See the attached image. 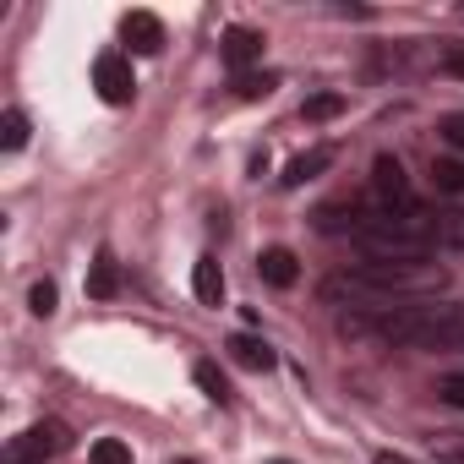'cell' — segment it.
Here are the masks:
<instances>
[{
  "label": "cell",
  "mask_w": 464,
  "mask_h": 464,
  "mask_svg": "<svg viewBox=\"0 0 464 464\" xmlns=\"http://www.w3.org/2000/svg\"><path fill=\"white\" fill-rule=\"evenodd\" d=\"M66 448H72V431L61 420H39V426H28L23 437L6 442V464H44V459L66 453Z\"/></svg>",
  "instance_id": "obj_1"
},
{
  "label": "cell",
  "mask_w": 464,
  "mask_h": 464,
  "mask_svg": "<svg viewBox=\"0 0 464 464\" xmlns=\"http://www.w3.org/2000/svg\"><path fill=\"white\" fill-rule=\"evenodd\" d=\"M372 191L382 197L388 213H415V191H410V175L393 153H377L372 159Z\"/></svg>",
  "instance_id": "obj_2"
},
{
  "label": "cell",
  "mask_w": 464,
  "mask_h": 464,
  "mask_svg": "<svg viewBox=\"0 0 464 464\" xmlns=\"http://www.w3.org/2000/svg\"><path fill=\"white\" fill-rule=\"evenodd\" d=\"M93 88H99V99L104 104H131L137 99V77H131V61L126 55H99L93 61Z\"/></svg>",
  "instance_id": "obj_3"
},
{
  "label": "cell",
  "mask_w": 464,
  "mask_h": 464,
  "mask_svg": "<svg viewBox=\"0 0 464 464\" xmlns=\"http://www.w3.org/2000/svg\"><path fill=\"white\" fill-rule=\"evenodd\" d=\"M263 44H268L263 28H229V34H224V66L236 72V77H246V72L263 61Z\"/></svg>",
  "instance_id": "obj_4"
},
{
  "label": "cell",
  "mask_w": 464,
  "mask_h": 464,
  "mask_svg": "<svg viewBox=\"0 0 464 464\" xmlns=\"http://www.w3.org/2000/svg\"><path fill=\"white\" fill-rule=\"evenodd\" d=\"M121 34H126L131 55H159V50H164V23H159L153 12H126Z\"/></svg>",
  "instance_id": "obj_5"
},
{
  "label": "cell",
  "mask_w": 464,
  "mask_h": 464,
  "mask_svg": "<svg viewBox=\"0 0 464 464\" xmlns=\"http://www.w3.org/2000/svg\"><path fill=\"white\" fill-rule=\"evenodd\" d=\"M191 290H197L202 306H224V268H218V257H197V268H191Z\"/></svg>",
  "instance_id": "obj_6"
},
{
  "label": "cell",
  "mask_w": 464,
  "mask_h": 464,
  "mask_svg": "<svg viewBox=\"0 0 464 464\" xmlns=\"http://www.w3.org/2000/svg\"><path fill=\"white\" fill-rule=\"evenodd\" d=\"M328 164H334V148H312V153H301V159H290L279 180H285V186L295 191V186H306V180H317V175H323Z\"/></svg>",
  "instance_id": "obj_7"
},
{
  "label": "cell",
  "mask_w": 464,
  "mask_h": 464,
  "mask_svg": "<svg viewBox=\"0 0 464 464\" xmlns=\"http://www.w3.org/2000/svg\"><path fill=\"white\" fill-rule=\"evenodd\" d=\"M224 350H229V361L246 366V372H268V366H274V350H268L263 339H252V334H236Z\"/></svg>",
  "instance_id": "obj_8"
},
{
  "label": "cell",
  "mask_w": 464,
  "mask_h": 464,
  "mask_svg": "<svg viewBox=\"0 0 464 464\" xmlns=\"http://www.w3.org/2000/svg\"><path fill=\"white\" fill-rule=\"evenodd\" d=\"M257 268H263V279H268L274 290H290V285L301 279V268H295V252H285V246H268Z\"/></svg>",
  "instance_id": "obj_9"
},
{
  "label": "cell",
  "mask_w": 464,
  "mask_h": 464,
  "mask_svg": "<svg viewBox=\"0 0 464 464\" xmlns=\"http://www.w3.org/2000/svg\"><path fill=\"white\" fill-rule=\"evenodd\" d=\"M115 290H121V268H115L110 252H99V257H93V274H88V295H93V301H110Z\"/></svg>",
  "instance_id": "obj_10"
},
{
  "label": "cell",
  "mask_w": 464,
  "mask_h": 464,
  "mask_svg": "<svg viewBox=\"0 0 464 464\" xmlns=\"http://www.w3.org/2000/svg\"><path fill=\"white\" fill-rule=\"evenodd\" d=\"M431 241L464 252V208H442V213H431Z\"/></svg>",
  "instance_id": "obj_11"
},
{
  "label": "cell",
  "mask_w": 464,
  "mask_h": 464,
  "mask_svg": "<svg viewBox=\"0 0 464 464\" xmlns=\"http://www.w3.org/2000/svg\"><path fill=\"white\" fill-rule=\"evenodd\" d=\"M431 186L448 191V197H464V164L459 159H437L431 164Z\"/></svg>",
  "instance_id": "obj_12"
},
{
  "label": "cell",
  "mask_w": 464,
  "mask_h": 464,
  "mask_svg": "<svg viewBox=\"0 0 464 464\" xmlns=\"http://www.w3.org/2000/svg\"><path fill=\"white\" fill-rule=\"evenodd\" d=\"M23 142H28V115L23 110H6V115H0V148L17 153Z\"/></svg>",
  "instance_id": "obj_13"
},
{
  "label": "cell",
  "mask_w": 464,
  "mask_h": 464,
  "mask_svg": "<svg viewBox=\"0 0 464 464\" xmlns=\"http://www.w3.org/2000/svg\"><path fill=\"white\" fill-rule=\"evenodd\" d=\"M426 442H431L437 464H464V431H437V437H426Z\"/></svg>",
  "instance_id": "obj_14"
},
{
  "label": "cell",
  "mask_w": 464,
  "mask_h": 464,
  "mask_svg": "<svg viewBox=\"0 0 464 464\" xmlns=\"http://www.w3.org/2000/svg\"><path fill=\"white\" fill-rule=\"evenodd\" d=\"M274 88H279L274 72H246V77H236V93H241V99H268Z\"/></svg>",
  "instance_id": "obj_15"
},
{
  "label": "cell",
  "mask_w": 464,
  "mask_h": 464,
  "mask_svg": "<svg viewBox=\"0 0 464 464\" xmlns=\"http://www.w3.org/2000/svg\"><path fill=\"white\" fill-rule=\"evenodd\" d=\"M339 110H344V93H312V99L301 104V115H306V121H334Z\"/></svg>",
  "instance_id": "obj_16"
},
{
  "label": "cell",
  "mask_w": 464,
  "mask_h": 464,
  "mask_svg": "<svg viewBox=\"0 0 464 464\" xmlns=\"http://www.w3.org/2000/svg\"><path fill=\"white\" fill-rule=\"evenodd\" d=\"M197 388H202L213 404H229V382L218 377V366H213V361H202V366H197Z\"/></svg>",
  "instance_id": "obj_17"
},
{
  "label": "cell",
  "mask_w": 464,
  "mask_h": 464,
  "mask_svg": "<svg viewBox=\"0 0 464 464\" xmlns=\"http://www.w3.org/2000/svg\"><path fill=\"white\" fill-rule=\"evenodd\" d=\"M88 459H93V464H131V448H126L121 437H99Z\"/></svg>",
  "instance_id": "obj_18"
},
{
  "label": "cell",
  "mask_w": 464,
  "mask_h": 464,
  "mask_svg": "<svg viewBox=\"0 0 464 464\" xmlns=\"http://www.w3.org/2000/svg\"><path fill=\"white\" fill-rule=\"evenodd\" d=\"M55 301H61V290H55L50 279H39V285L28 290V306H34V317H55Z\"/></svg>",
  "instance_id": "obj_19"
},
{
  "label": "cell",
  "mask_w": 464,
  "mask_h": 464,
  "mask_svg": "<svg viewBox=\"0 0 464 464\" xmlns=\"http://www.w3.org/2000/svg\"><path fill=\"white\" fill-rule=\"evenodd\" d=\"M437 399L453 404V410H464V372H448V377L437 382Z\"/></svg>",
  "instance_id": "obj_20"
},
{
  "label": "cell",
  "mask_w": 464,
  "mask_h": 464,
  "mask_svg": "<svg viewBox=\"0 0 464 464\" xmlns=\"http://www.w3.org/2000/svg\"><path fill=\"white\" fill-rule=\"evenodd\" d=\"M442 142L464 153V115H448V121H442Z\"/></svg>",
  "instance_id": "obj_21"
},
{
  "label": "cell",
  "mask_w": 464,
  "mask_h": 464,
  "mask_svg": "<svg viewBox=\"0 0 464 464\" xmlns=\"http://www.w3.org/2000/svg\"><path fill=\"white\" fill-rule=\"evenodd\" d=\"M442 66H448V77H459V82H464V44H453V50H448V61H442Z\"/></svg>",
  "instance_id": "obj_22"
},
{
  "label": "cell",
  "mask_w": 464,
  "mask_h": 464,
  "mask_svg": "<svg viewBox=\"0 0 464 464\" xmlns=\"http://www.w3.org/2000/svg\"><path fill=\"white\" fill-rule=\"evenodd\" d=\"M377 464H410L404 453H377Z\"/></svg>",
  "instance_id": "obj_23"
},
{
  "label": "cell",
  "mask_w": 464,
  "mask_h": 464,
  "mask_svg": "<svg viewBox=\"0 0 464 464\" xmlns=\"http://www.w3.org/2000/svg\"><path fill=\"white\" fill-rule=\"evenodd\" d=\"M175 464H202V459H175Z\"/></svg>",
  "instance_id": "obj_24"
},
{
  "label": "cell",
  "mask_w": 464,
  "mask_h": 464,
  "mask_svg": "<svg viewBox=\"0 0 464 464\" xmlns=\"http://www.w3.org/2000/svg\"><path fill=\"white\" fill-rule=\"evenodd\" d=\"M274 464H285V459H274Z\"/></svg>",
  "instance_id": "obj_25"
}]
</instances>
